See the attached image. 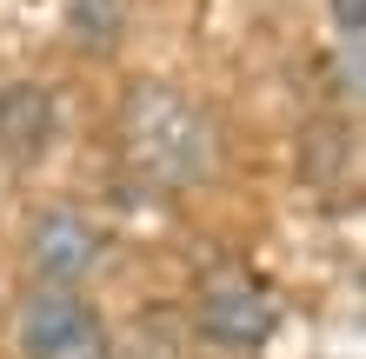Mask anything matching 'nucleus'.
<instances>
[{
	"mask_svg": "<svg viewBox=\"0 0 366 359\" xmlns=\"http://www.w3.org/2000/svg\"><path fill=\"white\" fill-rule=\"evenodd\" d=\"M120 140H127V160H134L154 186H200L213 166H220L213 120L193 107L180 87H160V80L127 87Z\"/></svg>",
	"mask_w": 366,
	"mask_h": 359,
	"instance_id": "nucleus-1",
	"label": "nucleus"
},
{
	"mask_svg": "<svg viewBox=\"0 0 366 359\" xmlns=\"http://www.w3.org/2000/svg\"><path fill=\"white\" fill-rule=\"evenodd\" d=\"M20 359H107V326L80 286H34L14 320Z\"/></svg>",
	"mask_w": 366,
	"mask_h": 359,
	"instance_id": "nucleus-2",
	"label": "nucleus"
},
{
	"mask_svg": "<svg viewBox=\"0 0 366 359\" xmlns=\"http://www.w3.org/2000/svg\"><path fill=\"white\" fill-rule=\"evenodd\" d=\"M193 326H200L213 346H227V353H260L273 340V326H280V306H273V293L253 280V273L213 266L207 280L193 286Z\"/></svg>",
	"mask_w": 366,
	"mask_h": 359,
	"instance_id": "nucleus-3",
	"label": "nucleus"
},
{
	"mask_svg": "<svg viewBox=\"0 0 366 359\" xmlns=\"http://www.w3.org/2000/svg\"><path fill=\"white\" fill-rule=\"evenodd\" d=\"M27 253H34V273L40 286H74L100 266V226L74 206H47L27 233Z\"/></svg>",
	"mask_w": 366,
	"mask_h": 359,
	"instance_id": "nucleus-4",
	"label": "nucleus"
},
{
	"mask_svg": "<svg viewBox=\"0 0 366 359\" xmlns=\"http://www.w3.org/2000/svg\"><path fill=\"white\" fill-rule=\"evenodd\" d=\"M60 133V107L40 87H0V153H14V160H34V153H47V140Z\"/></svg>",
	"mask_w": 366,
	"mask_h": 359,
	"instance_id": "nucleus-5",
	"label": "nucleus"
},
{
	"mask_svg": "<svg viewBox=\"0 0 366 359\" xmlns=\"http://www.w3.org/2000/svg\"><path fill=\"white\" fill-rule=\"evenodd\" d=\"M67 27H74L80 40H94V47H107V40L120 34V0H74Z\"/></svg>",
	"mask_w": 366,
	"mask_h": 359,
	"instance_id": "nucleus-6",
	"label": "nucleus"
},
{
	"mask_svg": "<svg viewBox=\"0 0 366 359\" xmlns=\"http://www.w3.org/2000/svg\"><path fill=\"white\" fill-rule=\"evenodd\" d=\"M333 27L347 34V40H360V27H366V0H333Z\"/></svg>",
	"mask_w": 366,
	"mask_h": 359,
	"instance_id": "nucleus-7",
	"label": "nucleus"
}]
</instances>
